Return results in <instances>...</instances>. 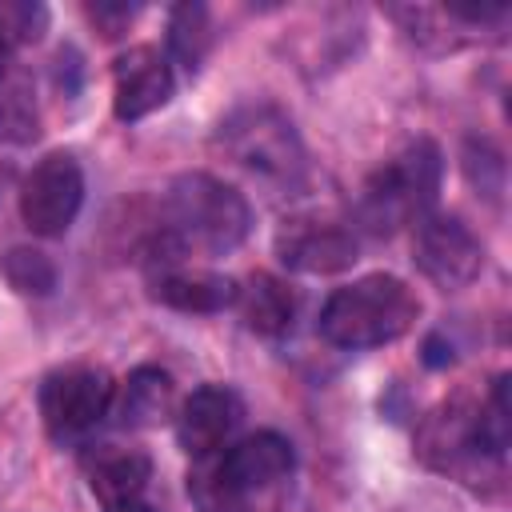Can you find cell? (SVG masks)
Returning a JSON list of instances; mask_svg holds the SVG:
<instances>
[{
    "mask_svg": "<svg viewBox=\"0 0 512 512\" xmlns=\"http://www.w3.org/2000/svg\"><path fill=\"white\" fill-rule=\"evenodd\" d=\"M252 228V208L244 192L208 172H184L168 184L160 200V228L152 236V264L188 260V256H220L232 252Z\"/></svg>",
    "mask_w": 512,
    "mask_h": 512,
    "instance_id": "1",
    "label": "cell"
},
{
    "mask_svg": "<svg viewBox=\"0 0 512 512\" xmlns=\"http://www.w3.org/2000/svg\"><path fill=\"white\" fill-rule=\"evenodd\" d=\"M420 320V296L392 272H372L340 284L320 308V336L332 348H380L412 332Z\"/></svg>",
    "mask_w": 512,
    "mask_h": 512,
    "instance_id": "2",
    "label": "cell"
},
{
    "mask_svg": "<svg viewBox=\"0 0 512 512\" xmlns=\"http://www.w3.org/2000/svg\"><path fill=\"white\" fill-rule=\"evenodd\" d=\"M440 192V148L432 140H412L404 152H396L388 164H380L356 200V220L388 236L404 224H416L432 212Z\"/></svg>",
    "mask_w": 512,
    "mask_h": 512,
    "instance_id": "3",
    "label": "cell"
},
{
    "mask_svg": "<svg viewBox=\"0 0 512 512\" xmlns=\"http://www.w3.org/2000/svg\"><path fill=\"white\" fill-rule=\"evenodd\" d=\"M220 148L264 184L296 188L304 176V148L292 120L272 104H244L220 120Z\"/></svg>",
    "mask_w": 512,
    "mask_h": 512,
    "instance_id": "4",
    "label": "cell"
},
{
    "mask_svg": "<svg viewBox=\"0 0 512 512\" xmlns=\"http://www.w3.org/2000/svg\"><path fill=\"white\" fill-rule=\"evenodd\" d=\"M116 384L96 364H68L40 380V420L52 440H80L88 436L112 408Z\"/></svg>",
    "mask_w": 512,
    "mask_h": 512,
    "instance_id": "5",
    "label": "cell"
},
{
    "mask_svg": "<svg viewBox=\"0 0 512 512\" xmlns=\"http://www.w3.org/2000/svg\"><path fill=\"white\" fill-rule=\"evenodd\" d=\"M84 204V172L72 152H48L20 184V220L36 236H64Z\"/></svg>",
    "mask_w": 512,
    "mask_h": 512,
    "instance_id": "6",
    "label": "cell"
},
{
    "mask_svg": "<svg viewBox=\"0 0 512 512\" xmlns=\"http://www.w3.org/2000/svg\"><path fill=\"white\" fill-rule=\"evenodd\" d=\"M412 260H416V268L436 288L452 292V288H464V284H472L480 276V268H484V244L476 240V232L460 216L428 212L424 220H416Z\"/></svg>",
    "mask_w": 512,
    "mask_h": 512,
    "instance_id": "7",
    "label": "cell"
},
{
    "mask_svg": "<svg viewBox=\"0 0 512 512\" xmlns=\"http://www.w3.org/2000/svg\"><path fill=\"white\" fill-rule=\"evenodd\" d=\"M276 260L292 272H308V276H332V272H344L356 264L360 256V244H356V232L332 216H288L280 228H276Z\"/></svg>",
    "mask_w": 512,
    "mask_h": 512,
    "instance_id": "8",
    "label": "cell"
},
{
    "mask_svg": "<svg viewBox=\"0 0 512 512\" xmlns=\"http://www.w3.org/2000/svg\"><path fill=\"white\" fill-rule=\"evenodd\" d=\"M176 440L188 456L204 460L228 448V440L236 436L240 420H244V404L228 384H200L192 396L180 400L176 408Z\"/></svg>",
    "mask_w": 512,
    "mask_h": 512,
    "instance_id": "9",
    "label": "cell"
},
{
    "mask_svg": "<svg viewBox=\"0 0 512 512\" xmlns=\"http://www.w3.org/2000/svg\"><path fill=\"white\" fill-rule=\"evenodd\" d=\"M172 64L152 44H132L112 60V112L120 120H144L172 100Z\"/></svg>",
    "mask_w": 512,
    "mask_h": 512,
    "instance_id": "10",
    "label": "cell"
},
{
    "mask_svg": "<svg viewBox=\"0 0 512 512\" xmlns=\"http://www.w3.org/2000/svg\"><path fill=\"white\" fill-rule=\"evenodd\" d=\"M148 292L156 304L188 312V316H212L236 304L240 284L232 276H220L212 268H192L184 260H164L148 268Z\"/></svg>",
    "mask_w": 512,
    "mask_h": 512,
    "instance_id": "11",
    "label": "cell"
},
{
    "mask_svg": "<svg viewBox=\"0 0 512 512\" xmlns=\"http://www.w3.org/2000/svg\"><path fill=\"white\" fill-rule=\"evenodd\" d=\"M84 468H88V488L104 508L120 500H140L152 480V460L140 448H120V444L96 448Z\"/></svg>",
    "mask_w": 512,
    "mask_h": 512,
    "instance_id": "12",
    "label": "cell"
},
{
    "mask_svg": "<svg viewBox=\"0 0 512 512\" xmlns=\"http://www.w3.org/2000/svg\"><path fill=\"white\" fill-rule=\"evenodd\" d=\"M112 404H116L124 428H160V424H168V420L176 416V408H180V404H176V384H172V376H168L164 368H152V364L136 368V372L124 380L120 396H112Z\"/></svg>",
    "mask_w": 512,
    "mask_h": 512,
    "instance_id": "13",
    "label": "cell"
},
{
    "mask_svg": "<svg viewBox=\"0 0 512 512\" xmlns=\"http://www.w3.org/2000/svg\"><path fill=\"white\" fill-rule=\"evenodd\" d=\"M236 304H240V316L244 324L256 332V336H284L292 328V316H296V296L284 280L268 276V272H256L240 292H236Z\"/></svg>",
    "mask_w": 512,
    "mask_h": 512,
    "instance_id": "14",
    "label": "cell"
},
{
    "mask_svg": "<svg viewBox=\"0 0 512 512\" xmlns=\"http://www.w3.org/2000/svg\"><path fill=\"white\" fill-rule=\"evenodd\" d=\"M40 136L36 92L24 72H8L0 80V144H32Z\"/></svg>",
    "mask_w": 512,
    "mask_h": 512,
    "instance_id": "15",
    "label": "cell"
},
{
    "mask_svg": "<svg viewBox=\"0 0 512 512\" xmlns=\"http://www.w3.org/2000/svg\"><path fill=\"white\" fill-rule=\"evenodd\" d=\"M212 44V24H208V8L204 4H176L172 16H168V48L172 56L196 72L204 52Z\"/></svg>",
    "mask_w": 512,
    "mask_h": 512,
    "instance_id": "16",
    "label": "cell"
},
{
    "mask_svg": "<svg viewBox=\"0 0 512 512\" xmlns=\"http://www.w3.org/2000/svg\"><path fill=\"white\" fill-rule=\"evenodd\" d=\"M4 276L24 296H48L56 288V264L40 248H12L4 256Z\"/></svg>",
    "mask_w": 512,
    "mask_h": 512,
    "instance_id": "17",
    "label": "cell"
},
{
    "mask_svg": "<svg viewBox=\"0 0 512 512\" xmlns=\"http://www.w3.org/2000/svg\"><path fill=\"white\" fill-rule=\"evenodd\" d=\"M48 24V8L44 4H32V0H0V36L16 48V44H28V40H40Z\"/></svg>",
    "mask_w": 512,
    "mask_h": 512,
    "instance_id": "18",
    "label": "cell"
},
{
    "mask_svg": "<svg viewBox=\"0 0 512 512\" xmlns=\"http://www.w3.org/2000/svg\"><path fill=\"white\" fill-rule=\"evenodd\" d=\"M132 16H136V8H132V4H108V0L88 4V20H92L104 36H120V32L132 24Z\"/></svg>",
    "mask_w": 512,
    "mask_h": 512,
    "instance_id": "19",
    "label": "cell"
},
{
    "mask_svg": "<svg viewBox=\"0 0 512 512\" xmlns=\"http://www.w3.org/2000/svg\"><path fill=\"white\" fill-rule=\"evenodd\" d=\"M104 512H156V508L144 504V500H120V504H108Z\"/></svg>",
    "mask_w": 512,
    "mask_h": 512,
    "instance_id": "20",
    "label": "cell"
},
{
    "mask_svg": "<svg viewBox=\"0 0 512 512\" xmlns=\"http://www.w3.org/2000/svg\"><path fill=\"white\" fill-rule=\"evenodd\" d=\"M8 60H12V44H8L4 36H0V80L8 76Z\"/></svg>",
    "mask_w": 512,
    "mask_h": 512,
    "instance_id": "21",
    "label": "cell"
}]
</instances>
